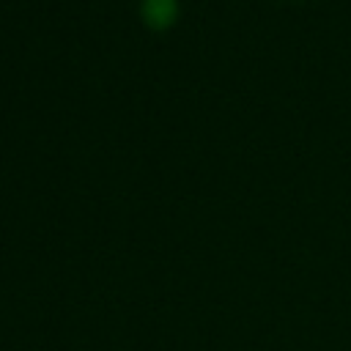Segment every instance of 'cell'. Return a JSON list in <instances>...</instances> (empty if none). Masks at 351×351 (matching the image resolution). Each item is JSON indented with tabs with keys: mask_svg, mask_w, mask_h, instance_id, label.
<instances>
[{
	"mask_svg": "<svg viewBox=\"0 0 351 351\" xmlns=\"http://www.w3.org/2000/svg\"><path fill=\"white\" fill-rule=\"evenodd\" d=\"M140 11L151 27H167V25H173L178 5H176V0H143Z\"/></svg>",
	"mask_w": 351,
	"mask_h": 351,
	"instance_id": "obj_1",
	"label": "cell"
}]
</instances>
